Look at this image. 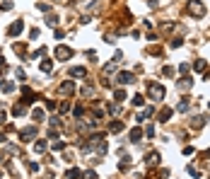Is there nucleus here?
I'll return each mask as SVG.
<instances>
[{
    "mask_svg": "<svg viewBox=\"0 0 210 179\" xmlns=\"http://www.w3.org/2000/svg\"><path fill=\"white\" fill-rule=\"evenodd\" d=\"M188 12H191L193 17H203L205 15V5H203L201 0H191L188 3Z\"/></svg>",
    "mask_w": 210,
    "mask_h": 179,
    "instance_id": "f257e3e1",
    "label": "nucleus"
},
{
    "mask_svg": "<svg viewBox=\"0 0 210 179\" xmlns=\"http://www.w3.org/2000/svg\"><path fill=\"white\" fill-rule=\"evenodd\" d=\"M56 58H58V61H68V58H73V49L58 44V46H56Z\"/></svg>",
    "mask_w": 210,
    "mask_h": 179,
    "instance_id": "f03ea898",
    "label": "nucleus"
},
{
    "mask_svg": "<svg viewBox=\"0 0 210 179\" xmlns=\"http://www.w3.org/2000/svg\"><path fill=\"white\" fill-rule=\"evenodd\" d=\"M147 92H150V97H152V99H162V97H164V87H162V85H155V82H150Z\"/></svg>",
    "mask_w": 210,
    "mask_h": 179,
    "instance_id": "7ed1b4c3",
    "label": "nucleus"
},
{
    "mask_svg": "<svg viewBox=\"0 0 210 179\" xmlns=\"http://www.w3.org/2000/svg\"><path fill=\"white\" fill-rule=\"evenodd\" d=\"M116 80H119L121 85H130V82H135V78H133V73L123 70V73H119V75H116Z\"/></svg>",
    "mask_w": 210,
    "mask_h": 179,
    "instance_id": "20e7f679",
    "label": "nucleus"
},
{
    "mask_svg": "<svg viewBox=\"0 0 210 179\" xmlns=\"http://www.w3.org/2000/svg\"><path fill=\"white\" fill-rule=\"evenodd\" d=\"M22 29H24V22L17 19V22H12V27L7 29V34H10V36H17V34H22Z\"/></svg>",
    "mask_w": 210,
    "mask_h": 179,
    "instance_id": "39448f33",
    "label": "nucleus"
},
{
    "mask_svg": "<svg viewBox=\"0 0 210 179\" xmlns=\"http://www.w3.org/2000/svg\"><path fill=\"white\" fill-rule=\"evenodd\" d=\"M34 136H37V128L29 126V128H24V131L19 133V138H22V141H34Z\"/></svg>",
    "mask_w": 210,
    "mask_h": 179,
    "instance_id": "423d86ee",
    "label": "nucleus"
},
{
    "mask_svg": "<svg viewBox=\"0 0 210 179\" xmlns=\"http://www.w3.org/2000/svg\"><path fill=\"white\" fill-rule=\"evenodd\" d=\"M58 92H61V95H73L75 92V82H63V85H58Z\"/></svg>",
    "mask_w": 210,
    "mask_h": 179,
    "instance_id": "0eeeda50",
    "label": "nucleus"
},
{
    "mask_svg": "<svg viewBox=\"0 0 210 179\" xmlns=\"http://www.w3.org/2000/svg\"><path fill=\"white\" fill-rule=\"evenodd\" d=\"M172 114H174V109H172V107H164L162 111H159V121H169Z\"/></svg>",
    "mask_w": 210,
    "mask_h": 179,
    "instance_id": "6e6552de",
    "label": "nucleus"
},
{
    "mask_svg": "<svg viewBox=\"0 0 210 179\" xmlns=\"http://www.w3.org/2000/svg\"><path fill=\"white\" fill-rule=\"evenodd\" d=\"M39 68H41V73H51V70H53V61H48V58H44Z\"/></svg>",
    "mask_w": 210,
    "mask_h": 179,
    "instance_id": "1a4fd4ad",
    "label": "nucleus"
},
{
    "mask_svg": "<svg viewBox=\"0 0 210 179\" xmlns=\"http://www.w3.org/2000/svg\"><path fill=\"white\" fill-rule=\"evenodd\" d=\"M140 138H143V131H140V128H130V141H133V143H138V141H140Z\"/></svg>",
    "mask_w": 210,
    "mask_h": 179,
    "instance_id": "9d476101",
    "label": "nucleus"
},
{
    "mask_svg": "<svg viewBox=\"0 0 210 179\" xmlns=\"http://www.w3.org/2000/svg\"><path fill=\"white\" fill-rule=\"evenodd\" d=\"M109 131H111V133H121V131H123V124H121V121H111Z\"/></svg>",
    "mask_w": 210,
    "mask_h": 179,
    "instance_id": "9b49d317",
    "label": "nucleus"
},
{
    "mask_svg": "<svg viewBox=\"0 0 210 179\" xmlns=\"http://www.w3.org/2000/svg\"><path fill=\"white\" fill-rule=\"evenodd\" d=\"M44 116H46V114H44V109H34V111H32V119H34V121H44Z\"/></svg>",
    "mask_w": 210,
    "mask_h": 179,
    "instance_id": "f8f14e48",
    "label": "nucleus"
},
{
    "mask_svg": "<svg viewBox=\"0 0 210 179\" xmlns=\"http://www.w3.org/2000/svg\"><path fill=\"white\" fill-rule=\"evenodd\" d=\"M145 162L147 165H157V162H159V152H150V155L145 157Z\"/></svg>",
    "mask_w": 210,
    "mask_h": 179,
    "instance_id": "ddd939ff",
    "label": "nucleus"
},
{
    "mask_svg": "<svg viewBox=\"0 0 210 179\" xmlns=\"http://www.w3.org/2000/svg\"><path fill=\"white\" fill-rule=\"evenodd\" d=\"M176 85H179V90H188L193 85V80H191V78H183V80H179Z\"/></svg>",
    "mask_w": 210,
    "mask_h": 179,
    "instance_id": "4468645a",
    "label": "nucleus"
},
{
    "mask_svg": "<svg viewBox=\"0 0 210 179\" xmlns=\"http://www.w3.org/2000/svg\"><path fill=\"white\" fill-rule=\"evenodd\" d=\"M12 114H15V116H24V104H15V107H12Z\"/></svg>",
    "mask_w": 210,
    "mask_h": 179,
    "instance_id": "2eb2a0df",
    "label": "nucleus"
},
{
    "mask_svg": "<svg viewBox=\"0 0 210 179\" xmlns=\"http://www.w3.org/2000/svg\"><path fill=\"white\" fill-rule=\"evenodd\" d=\"M205 65H208V63L203 61V58H198V61L193 63V68H196V70H198V73H203V70H205Z\"/></svg>",
    "mask_w": 210,
    "mask_h": 179,
    "instance_id": "dca6fc26",
    "label": "nucleus"
},
{
    "mask_svg": "<svg viewBox=\"0 0 210 179\" xmlns=\"http://www.w3.org/2000/svg\"><path fill=\"white\" fill-rule=\"evenodd\" d=\"M46 150V141H37L34 143V152H44Z\"/></svg>",
    "mask_w": 210,
    "mask_h": 179,
    "instance_id": "f3484780",
    "label": "nucleus"
},
{
    "mask_svg": "<svg viewBox=\"0 0 210 179\" xmlns=\"http://www.w3.org/2000/svg\"><path fill=\"white\" fill-rule=\"evenodd\" d=\"M70 75H75V78H77V75H80V78H85V75H87V70H85V68H73V70H70Z\"/></svg>",
    "mask_w": 210,
    "mask_h": 179,
    "instance_id": "a211bd4d",
    "label": "nucleus"
},
{
    "mask_svg": "<svg viewBox=\"0 0 210 179\" xmlns=\"http://www.w3.org/2000/svg\"><path fill=\"white\" fill-rule=\"evenodd\" d=\"M68 177H70V179H80V177H82V172L73 167V170H68Z\"/></svg>",
    "mask_w": 210,
    "mask_h": 179,
    "instance_id": "6ab92c4d",
    "label": "nucleus"
},
{
    "mask_svg": "<svg viewBox=\"0 0 210 179\" xmlns=\"http://www.w3.org/2000/svg\"><path fill=\"white\" fill-rule=\"evenodd\" d=\"M114 99H116V102H123V99H126V92H123V90H116V92H114Z\"/></svg>",
    "mask_w": 210,
    "mask_h": 179,
    "instance_id": "aec40b11",
    "label": "nucleus"
},
{
    "mask_svg": "<svg viewBox=\"0 0 210 179\" xmlns=\"http://www.w3.org/2000/svg\"><path fill=\"white\" fill-rule=\"evenodd\" d=\"M191 124H193V128H201V126L205 124V119H203V116H196V119L191 121Z\"/></svg>",
    "mask_w": 210,
    "mask_h": 179,
    "instance_id": "412c9836",
    "label": "nucleus"
},
{
    "mask_svg": "<svg viewBox=\"0 0 210 179\" xmlns=\"http://www.w3.org/2000/svg\"><path fill=\"white\" fill-rule=\"evenodd\" d=\"M12 49H15V54H27V46L24 44H15Z\"/></svg>",
    "mask_w": 210,
    "mask_h": 179,
    "instance_id": "4be33fe9",
    "label": "nucleus"
},
{
    "mask_svg": "<svg viewBox=\"0 0 210 179\" xmlns=\"http://www.w3.org/2000/svg\"><path fill=\"white\" fill-rule=\"evenodd\" d=\"M143 102H145L143 95H135V97H133V107H143Z\"/></svg>",
    "mask_w": 210,
    "mask_h": 179,
    "instance_id": "5701e85b",
    "label": "nucleus"
},
{
    "mask_svg": "<svg viewBox=\"0 0 210 179\" xmlns=\"http://www.w3.org/2000/svg\"><path fill=\"white\" fill-rule=\"evenodd\" d=\"M0 90H2V92H12V90H15V85H12V82H2V85H0Z\"/></svg>",
    "mask_w": 210,
    "mask_h": 179,
    "instance_id": "b1692460",
    "label": "nucleus"
},
{
    "mask_svg": "<svg viewBox=\"0 0 210 179\" xmlns=\"http://www.w3.org/2000/svg\"><path fill=\"white\" fill-rule=\"evenodd\" d=\"M97 177V172L94 170H87V172H82V179H94Z\"/></svg>",
    "mask_w": 210,
    "mask_h": 179,
    "instance_id": "393cba45",
    "label": "nucleus"
},
{
    "mask_svg": "<svg viewBox=\"0 0 210 179\" xmlns=\"http://www.w3.org/2000/svg\"><path fill=\"white\" fill-rule=\"evenodd\" d=\"M145 136H147V138H155V126H152V124L145 128Z\"/></svg>",
    "mask_w": 210,
    "mask_h": 179,
    "instance_id": "a878e982",
    "label": "nucleus"
},
{
    "mask_svg": "<svg viewBox=\"0 0 210 179\" xmlns=\"http://www.w3.org/2000/svg\"><path fill=\"white\" fill-rule=\"evenodd\" d=\"M181 44H183L181 39H172V41H169V46H172V49H179V46H181Z\"/></svg>",
    "mask_w": 210,
    "mask_h": 179,
    "instance_id": "bb28decb",
    "label": "nucleus"
},
{
    "mask_svg": "<svg viewBox=\"0 0 210 179\" xmlns=\"http://www.w3.org/2000/svg\"><path fill=\"white\" fill-rule=\"evenodd\" d=\"M162 73H164L167 78H172V75H174V68H172V65H164V70H162Z\"/></svg>",
    "mask_w": 210,
    "mask_h": 179,
    "instance_id": "cd10ccee",
    "label": "nucleus"
},
{
    "mask_svg": "<svg viewBox=\"0 0 210 179\" xmlns=\"http://www.w3.org/2000/svg\"><path fill=\"white\" fill-rule=\"evenodd\" d=\"M0 10H5V12H7V10H12V3H10V0H5V3L0 5Z\"/></svg>",
    "mask_w": 210,
    "mask_h": 179,
    "instance_id": "c85d7f7f",
    "label": "nucleus"
},
{
    "mask_svg": "<svg viewBox=\"0 0 210 179\" xmlns=\"http://www.w3.org/2000/svg\"><path fill=\"white\" fill-rule=\"evenodd\" d=\"M46 22H48V24H51V27H56V24H58V17H56V15H51V17L46 19Z\"/></svg>",
    "mask_w": 210,
    "mask_h": 179,
    "instance_id": "c756f323",
    "label": "nucleus"
},
{
    "mask_svg": "<svg viewBox=\"0 0 210 179\" xmlns=\"http://www.w3.org/2000/svg\"><path fill=\"white\" fill-rule=\"evenodd\" d=\"M179 70H181V73H188V70H191V65H188V63H181V65H179Z\"/></svg>",
    "mask_w": 210,
    "mask_h": 179,
    "instance_id": "7c9ffc66",
    "label": "nucleus"
},
{
    "mask_svg": "<svg viewBox=\"0 0 210 179\" xmlns=\"http://www.w3.org/2000/svg\"><path fill=\"white\" fill-rule=\"evenodd\" d=\"M82 111H85V109H82V107H75V109H73V114H75V116H77V119L82 116Z\"/></svg>",
    "mask_w": 210,
    "mask_h": 179,
    "instance_id": "2f4dec72",
    "label": "nucleus"
},
{
    "mask_svg": "<svg viewBox=\"0 0 210 179\" xmlns=\"http://www.w3.org/2000/svg\"><path fill=\"white\" fill-rule=\"evenodd\" d=\"M186 109H188V99H183L181 104H179V111H186Z\"/></svg>",
    "mask_w": 210,
    "mask_h": 179,
    "instance_id": "473e14b6",
    "label": "nucleus"
},
{
    "mask_svg": "<svg viewBox=\"0 0 210 179\" xmlns=\"http://www.w3.org/2000/svg\"><path fill=\"white\" fill-rule=\"evenodd\" d=\"M48 124H51V128H61V121H58V119H51Z\"/></svg>",
    "mask_w": 210,
    "mask_h": 179,
    "instance_id": "72a5a7b5",
    "label": "nucleus"
},
{
    "mask_svg": "<svg viewBox=\"0 0 210 179\" xmlns=\"http://www.w3.org/2000/svg\"><path fill=\"white\" fill-rule=\"evenodd\" d=\"M15 75H17V80H24V70H22V68H17V70H15Z\"/></svg>",
    "mask_w": 210,
    "mask_h": 179,
    "instance_id": "f704fd0d",
    "label": "nucleus"
},
{
    "mask_svg": "<svg viewBox=\"0 0 210 179\" xmlns=\"http://www.w3.org/2000/svg\"><path fill=\"white\" fill-rule=\"evenodd\" d=\"M63 148H65V143H61V141H56V143H53V150H63Z\"/></svg>",
    "mask_w": 210,
    "mask_h": 179,
    "instance_id": "c9c22d12",
    "label": "nucleus"
},
{
    "mask_svg": "<svg viewBox=\"0 0 210 179\" xmlns=\"http://www.w3.org/2000/svg\"><path fill=\"white\" fill-rule=\"evenodd\" d=\"M39 10H41V12H48V10H51V5H46V3H41V5H37Z\"/></svg>",
    "mask_w": 210,
    "mask_h": 179,
    "instance_id": "e433bc0d",
    "label": "nucleus"
},
{
    "mask_svg": "<svg viewBox=\"0 0 210 179\" xmlns=\"http://www.w3.org/2000/svg\"><path fill=\"white\" fill-rule=\"evenodd\" d=\"M0 124H5V114L2 111H0Z\"/></svg>",
    "mask_w": 210,
    "mask_h": 179,
    "instance_id": "4c0bfd02",
    "label": "nucleus"
},
{
    "mask_svg": "<svg viewBox=\"0 0 210 179\" xmlns=\"http://www.w3.org/2000/svg\"><path fill=\"white\" fill-rule=\"evenodd\" d=\"M205 80H210V70H208V73H205Z\"/></svg>",
    "mask_w": 210,
    "mask_h": 179,
    "instance_id": "58836bf2",
    "label": "nucleus"
},
{
    "mask_svg": "<svg viewBox=\"0 0 210 179\" xmlns=\"http://www.w3.org/2000/svg\"><path fill=\"white\" fill-rule=\"evenodd\" d=\"M205 155H208V157H210V150H208V152H205Z\"/></svg>",
    "mask_w": 210,
    "mask_h": 179,
    "instance_id": "ea45409f",
    "label": "nucleus"
}]
</instances>
